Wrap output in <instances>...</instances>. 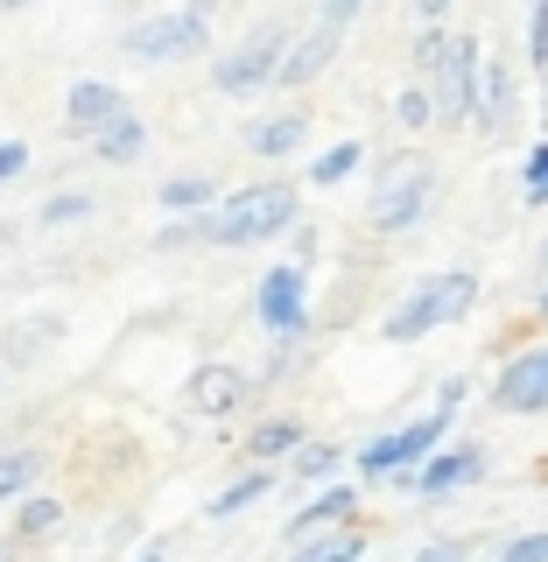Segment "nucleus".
Returning a JSON list of instances; mask_svg holds the SVG:
<instances>
[{
	"label": "nucleus",
	"mask_w": 548,
	"mask_h": 562,
	"mask_svg": "<svg viewBox=\"0 0 548 562\" xmlns=\"http://www.w3.org/2000/svg\"><path fill=\"white\" fill-rule=\"evenodd\" d=\"M295 225V190L289 183H254L233 190L225 204L198 211V246H260Z\"/></svg>",
	"instance_id": "1"
},
{
	"label": "nucleus",
	"mask_w": 548,
	"mask_h": 562,
	"mask_svg": "<svg viewBox=\"0 0 548 562\" xmlns=\"http://www.w3.org/2000/svg\"><path fill=\"white\" fill-rule=\"evenodd\" d=\"M465 394H471L465 380H444V394H436V408L422 415V422H409V429H394V436H373V443L359 450V471H366V479H394V471H415L422 457L444 443V429H450V415L465 408Z\"/></svg>",
	"instance_id": "2"
},
{
	"label": "nucleus",
	"mask_w": 548,
	"mask_h": 562,
	"mask_svg": "<svg viewBox=\"0 0 548 562\" xmlns=\"http://www.w3.org/2000/svg\"><path fill=\"white\" fill-rule=\"evenodd\" d=\"M471 303H479V274H436V281H422L409 303H394V316H387L380 338L387 345H415V338H429V330L457 324Z\"/></svg>",
	"instance_id": "3"
},
{
	"label": "nucleus",
	"mask_w": 548,
	"mask_h": 562,
	"mask_svg": "<svg viewBox=\"0 0 548 562\" xmlns=\"http://www.w3.org/2000/svg\"><path fill=\"white\" fill-rule=\"evenodd\" d=\"M436 198V176L429 162H415V155H394V162H380V190H373V233H409V225L429 211Z\"/></svg>",
	"instance_id": "4"
},
{
	"label": "nucleus",
	"mask_w": 548,
	"mask_h": 562,
	"mask_svg": "<svg viewBox=\"0 0 548 562\" xmlns=\"http://www.w3.org/2000/svg\"><path fill=\"white\" fill-rule=\"evenodd\" d=\"M211 43V22H198L190 8H169V14H141V22L120 35L134 64H176V57H204Z\"/></svg>",
	"instance_id": "5"
},
{
	"label": "nucleus",
	"mask_w": 548,
	"mask_h": 562,
	"mask_svg": "<svg viewBox=\"0 0 548 562\" xmlns=\"http://www.w3.org/2000/svg\"><path fill=\"white\" fill-rule=\"evenodd\" d=\"M289 43H295L289 22H260V29L233 49V57L211 64V85H219V92H260V85H275L281 49H289Z\"/></svg>",
	"instance_id": "6"
},
{
	"label": "nucleus",
	"mask_w": 548,
	"mask_h": 562,
	"mask_svg": "<svg viewBox=\"0 0 548 562\" xmlns=\"http://www.w3.org/2000/svg\"><path fill=\"white\" fill-rule=\"evenodd\" d=\"M303 289H310V281H303V268H295V260H289V268H268V274H260V289H254V316L275 330V338H303V324H310Z\"/></svg>",
	"instance_id": "7"
},
{
	"label": "nucleus",
	"mask_w": 548,
	"mask_h": 562,
	"mask_svg": "<svg viewBox=\"0 0 548 562\" xmlns=\"http://www.w3.org/2000/svg\"><path fill=\"white\" fill-rule=\"evenodd\" d=\"M492 408L500 415H541L548 408V345L521 351V359L506 366L500 386H492Z\"/></svg>",
	"instance_id": "8"
},
{
	"label": "nucleus",
	"mask_w": 548,
	"mask_h": 562,
	"mask_svg": "<svg viewBox=\"0 0 548 562\" xmlns=\"http://www.w3.org/2000/svg\"><path fill=\"white\" fill-rule=\"evenodd\" d=\"M134 105H127V92H120V85H105V78H78L64 92V120H70V134H105L113 127V120H127Z\"/></svg>",
	"instance_id": "9"
},
{
	"label": "nucleus",
	"mask_w": 548,
	"mask_h": 562,
	"mask_svg": "<svg viewBox=\"0 0 548 562\" xmlns=\"http://www.w3.org/2000/svg\"><path fill=\"white\" fill-rule=\"evenodd\" d=\"M409 479L422 485V499H444V492L485 479V443H450V450H429L422 464L409 471Z\"/></svg>",
	"instance_id": "10"
},
{
	"label": "nucleus",
	"mask_w": 548,
	"mask_h": 562,
	"mask_svg": "<svg viewBox=\"0 0 548 562\" xmlns=\"http://www.w3.org/2000/svg\"><path fill=\"white\" fill-rule=\"evenodd\" d=\"M444 85H450V127H465L471 120V99H479V70H485V49H479V35H450V49H444Z\"/></svg>",
	"instance_id": "11"
},
{
	"label": "nucleus",
	"mask_w": 548,
	"mask_h": 562,
	"mask_svg": "<svg viewBox=\"0 0 548 562\" xmlns=\"http://www.w3.org/2000/svg\"><path fill=\"white\" fill-rule=\"evenodd\" d=\"M246 394H254V380H246L239 366H198V373H190V408L211 415V422L233 415Z\"/></svg>",
	"instance_id": "12"
},
{
	"label": "nucleus",
	"mask_w": 548,
	"mask_h": 562,
	"mask_svg": "<svg viewBox=\"0 0 548 562\" xmlns=\"http://www.w3.org/2000/svg\"><path fill=\"white\" fill-rule=\"evenodd\" d=\"M351 506H359V492H351V485H324V492L303 506V514L289 520V541H310V535H324V527H345Z\"/></svg>",
	"instance_id": "13"
},
{
	"label": "nucleus",
	"mask_w": 548,
	"mask_h": 562,
	"mask_svg": "<svg viewBox=\"0 0 548 562\" xmlns=\"http://www.w3.org/2000/svg\"><path fill=\"white\" fill-rule=\"evenodd\" d=\"M331 49H338V35H331V29H316V35H295V43L281 49V70H275V85H310L316 70L331 64Z\"/></svg>",
	"instance_id": "14"
},
{
	"label": "nucleus",
	"mask_w": 548,
	"mask_h": 562,
	"mask_svg": "<svg viewBox=\"0 0 548 562\" xmlns=\"http://www.w3.org/2000/svg\"><path fill=\"white\" fill-rule=\"evenodd\" d=\"M506 105H514V78H506V64H492L479 70V99H471V120H479L485 134H500L506 127Z\"/></svg>",
	"instance_id": "15"
},
{
	"label": "nucleus",
	"mask_w": 548,
	"mask_h": 562,
	"mask_svg": "<svg viewBox=\"0 0 548 562\" xmlns=\"http://www.w3.org/2000/svg\"><path fill=\"white\" fill-rule=\"evenodd\" d=\"M303 134H310V113H275V120H260V127H246V148L275 162V155L303 148Z\"/></svg>",
	"instance_id": "16"
},
{
	"label": "nucleus",
	"mask_w": 548,
	"mask_h": 562,
	"mask_svg": "<svg viewBox=\"0 0 548 562\" xmlns=\"http://www.w3.org/2000/svg\"><path fill=\"white\" fill-rule=\"evenodd\" d=\"M359 555H366V527L359 520L331 527V535H310L303 549H295V562H359Z\"/></svg>",
	"instance_id": "17"
},
{
	"label": "nucleus",
	"mask_w": 548,
	"mask_h": 562,
	"mask_svg": "<svg viewBox=\"0 0 548 562\" xmlns=\"http://www.w3.org/2000/svg\"><path fill=\"white\" fill-rule=\"evenodd\" d=\"M148 148V127H141V113H127V120H113L105 134H92V155L105 169H120V162H134V155Z\"/></svg>",
	"instance_id": "18"
},
{
	"label": "nucleus",
	"mask_w": 548,
	"mask_h": 562,
	"mask_svg": "<svg viewBox=\"0 0 548 562\" xmlns=\"http://www.w3.org/2000/svg\"><path fill=\"white\" fill-rule=\"evenodd\" d=\"M268 485H275V471H268V464H254L246 479H233V485H225L219 499L204 506V514H211V520H233V514H246L254 499H268Z\"/></svg>",
	"instance_id": "19"
},
{
	"label": "nucleus",
	"mask_w": 548,
	"mask_h": 562,
	"mask_svg": "<svg viewBox=\"0 0 548 562\" xmlns=\"http://www.w3.org/2000/svg\"><path fill=\"white\" fill-rule=\"evenodd\" d=\"M155 198H163V211L190 218V211H211V204H219V183H211V176H169Z\"/></svg>",
	"instance_id": "20"
},
{
	"label": "nucleus",
	"mask_w": 548,
	"mask_h": 562,
	"mask_svg": "<svg viewBox=\"0 0 548 562\" xmlns=\"http://www.w3.org/2000/svg\"><path fill=\"white\" fill-rule=\"evenodd\" d=\"M359 162H366V140H338V148H324V155L310 162V183H316V190H331V183H345V176L359 169Z\"/></svg>",
	"instance_id": "21"
},
{
	"label": "nucleus",
	"mask_w": 548,
	"mask_h": 562,
	"mask_svg": "<svg viewBox=\"0 0 548 562\" xmlns=\"http://www.w3.org/2000/svg\"><path fill=\"white\" fill-rule=\"evenodd\" d=\"M246 450H254V464H268V457L303 450V429H295L289 415H275V422H260V429H254V443H246Z\"/></svg>",
	"instance_id": "22"
},
{
	"label": "nucleus",
	"mask_w": 548,
	"mask_h": 562,
	"mask_svg": "<svg viewBox=\"0 0 548 562\" xmlns=\"http://www.w3.org/2000/svg\"><path fill=\"white\" fill-rule=\"evenodd\" d=\"M57 520H64V499H49V492H29V499H22V514H14V535L35 541V535H49Z\"/></svg>",
	"instance_id": "23"
},
{
	"label": "nucleus",
	"mask_w": 548,
	"mask_h": 562,
	"mask_svg": "<svg viewBox=\"0 0 548 562\" xmlns=\"http://www.w3.org/2000/svg\"><path fill=\"white\" fill-rule=\"evenodd\" d=\"M35 471H43V457H35V450H0V506H8V499H22Z\"/></svg>",
	"instance_id": "24"
},
{
	"label": "nucleus",
	"mask_w": 548,
	"mask_h": 562,
	"mask_svg": "<svg viewBox=\"0 0 548 562\" xmlns=\"http://www.w3.org/2000/svg\"><path fill=\"white\" fill-rule=\"evenodd\" d=\"M92 198L85 190H57V198H43V211H35V225H78V218H92Z\"/></svg>",
	"instance_id": "25"
},
{
	"label": "nucleus",
	"mask_w": 548,
	"mask_h": 562,
	"mask_svg": "<svg viewBox=\"0 0 548 562\" xmlns=\"http://www.w3.org/2000/svg\"><path fill=\"white\" fill-rule=\"evenodd\" d=\"M338 464H345V457L331 450V443H303V450H295V479H303V485H324V479H338Z\"/></svg>",
	"instance_id": "26"
},
{
	"label": "nucleus",
	"mask_w": 548,
	"mask_h": 562,
	"mask_svg": "<svg viewBox=\"0 0 548 562\" xmlns=\"http://www.w3.org/2000/svg\"><path fill=\"white\" fill-rule=\"evenodd\" d=\"M49 330H57L49 316H35V324H14V345H8V359H14V366H29L35 351H43V338H49Z\"/></svg>",
	"instance_id": "27"
},
{
	"label": "nucleus",
	"mask_w": 548,
	"mask_h": 562,
	"mask_svg": "<svg viewBox=\"0 0 548 562\" xmlns=\"http://www.w3.org/2000/svg\"><path fill=\"white\" fill-rule=\"evenodd\" d=\"M394 120H401V127H429V120H436V105H429V92H422V85H409V92L394 99Z\"/></svg>",
	"instance_id": "28"
},
{
	"label": "nucleus",
	"mask_w": 548,
	"mask_h": 562,
	"mask_svg": "<svg viewBox=\"0 0 548 562\" xmlns=\"http://www.w3.org/2000/svg\"><path fill=\"white\" fill-rule=\"evenodd\" d=\"M527 57H535V70L548 64V0L527 8Z\"/></svg>",
	"instance_id": "29"
},
{
	"label": "nucleus",
	"mask_w": 548,
	"mask_h": 562,
	"mask_svg": "<svg viewBox=\"0 0 548 562\" xmlns=\"http://www.w3.org/2000/svg\"><path fill=\"white\" fill-rule=\"evenodd\" d=\"M527 204H548V140H535L527 155Z\"/></svg>",
	"instance_id": "30"
},
{
	"label": "nucleus",
	"mask_w": 548,
	"mask_h": 562,
	"mask_svg": "<svg viewBox=\"0 0 548 562\" xmlns=\"http://www.w3.org/2000/svg\"><path fill=\"white\" fill-rule=\"evenodd\" d=\"M492 562H548V535H521V541H506Z\"/></svg>",
	"instance_id": "31"
},
{
	"label": "nucleus",
	"mask_w": 548,
	"mask_h": 562,
	"mask_svg": "<svg viewBox=\"0 0 548 562\" xmlns=\"http://www.w3.org/2000/svg\"><path fill=\"white\" fill-rule=\"evenodd\" d=\"M444 49H450V35L429 22V29H422V43H415V70H436V64H444Z\"/></svg>",
	"instance_id": "32"
},
{
	"label": "nucleus",
	"mask_w": 548,
	"mask_h": 562,
	"mask_svg": "<svg viewBox=\"0 0 548 562\" xmlns=\"http://www.w3.org/2000/svg\"><path fill=\"white\" fill-rule=\"evenodd\" d=\"M22 169H29V140H0V183H14Z\"/></svg>",
	"instance_id": "33"
},
{
	"label": "nucleus",
	"mask_w": 548,
	"mask_h": 562,
	"mask_svg": "<svg viewBox=\"0 0 548 562\" xmlns=\"http://www.w3.org/2000/svg\"><path fill=\"white\" fill-rule=\"evenodd\" d=\"M415 562H471V549H465V541H422Z\"/></svg>",
	"instance_id": "34"
},
{
	"label": "nucleus",
	"mask_w": 548,
	"mask_h": 562,
	"mask_svg": "<svg viewBox=\"0 0 548 562\" xmlns=\"http://www.w3.org/2000/svg\"><path fill=\"white\" fill-rule=\"evenodd\" d=\"M351 14H359V0H324V22H316V29L345 35V22H351Z\"/></svg>",
	"instance_id": "35"
},
{
	"label": "nucleus",
	"mask_w": 548,
	"mask_h": 562,
	"mask_svg": "<svg viewBox=\"0 0 548 562\" xmlns=\"http://www.w3.org/2000/svg\"><path fill=\"white\" fill-rule=\"evenodd\" d=\"M415 14H422V22H444V14H450V0H415Z\"/></svg>",
	"instance_id": "36"
},
{
	"label": "nucleus",
	"mask_w": 548,
	"mask_h": 562,
	"mask_svg": "<svg viewBox=\"0 0 548 562\" xmlns=\"http://www.w3.org/2000/svg\"><path fill=\"white\" fill-rule=\"evenodd\" d=\"M134 562H169V549H141V555H134Z\"/></svg>",
	"instance_id": "37"
},
{
	"label": "nucleus",
	"mask_w": 548,
	"mask_h": 562,
	"mask_svg": "<svg viewBox=\"0 0 548 562\" xmlns=\"http://www.w3.org/2000/svg\"><path fill=\"white\" fill-rule=\"evenodd\" d=\"M0 8H29V0H0Z\"/></svg>",
	"instance_id": "38"
},
{
	"label": "nucleus",
	"mask_w": 548,
	"mask_h": 562,
	"mask_svg": "<svg viewBox=\"0 0 548 562\" xmlns=\"http://www.w3.org/2000/svg\"><path fill=\"white\" fill-rule=\"evenodd\" d=\"M541 316H548V289H541Z\"/></svg>",
	"instance_id": "39"
},
{
	"label": "nucleus",
	"mask_w": 548,
	"mask_h": 562,
	"mask_svg": "<svg viewBox=\"0 0 548 562\" xmlns=\"http://www.w3.org/2000/svg\"><path fill=\"white\" fill-rule=\"evenodd\" d=\"M0 239H8V225H0Z\"/></svg>",
	"instance_id": "40"
},
{
	"label": "nucleus",
	"mask_w": 548,
	"mask_h": 562,
	"mask_svg": "<svg viewBox=\"0 0 548 562\" xmlns=\"http://www.w3.org/2000/svg\"><path fill=\"white\" fill-rule=\"evenodd\" d=\"M0 562H8V555H0Z\"/></svg>",
	"instance_id": "41"
},
{
	"label": "nucleus",
	"mask_w": 548,
	"mask_h": 562,
	"mask_svg": "<svg viewBox=\"0 0 548 562\" xmlns=\"http://www.w3.org/2000/svg\"><path fill=\"white\" fill-rule=\"evenodd\" d=\"M541 260H548V254H541Z\"/></svg>",
	"instance_id": "42"
}]
</instances>
